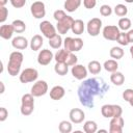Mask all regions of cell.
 Here are the masks:
<instances>
[{"label":"cell","instance_id":"cell-9","mask_svg":"<svg viewBox=\"0 0 133 133\" xmlns=\"http://www.w3.org/2000/svg\"><path fill=\"white\" fill-rule=\"evenodd\" d=\"M31 15L35 19H42L46 16V6L43 1H35L30 6Z\"/></svg>","mask_w":133,"mask_h":133},{"label":"cell","instance_id":"cell-31","mask_svg":"<svg viewBox=\"0 0 133 133\" xmlns=\"http://www.w3.org/2000/svg\"><path fill=\"white\" fill-rule=\"evenodd\" d=\"M11 25L15 29V32H17V33H22L26 30V24L22 20H15L11 23Z\"/></svg>","mask_w":133,"mask_h":133},{"label":"cell","instance_id":"cell-13","mask_svg":"<svg viewBox=\"0 0 133 133\" xmlns=\"http://www.w3.org/2000/svg\"><path fill=\"white\" fill-rule=\"evenodd\" d=\"M124 118L121 116L111 117V121L109 123V132L110 133H122L124 129Z\"/></svg>","mask_w":133,"mask_h":133},{"label":"cell","instance_id":"cell-4","mask_svg":"<svg viewBox=\"0 0 133 133\" xmlns=\"http://www.w3.org/2000/svg\"><path fill=\"white\" fill-rule=\"evenodd\" d=\"M101 113L106 118L121 116L123 114V108L115 104H105L101 107Z\"/></svg>","mask_w":133,"mask_h":133},{"label":"cell","instance_id":"cell-12","mask_svg":"<svg viewBox=\"0 0 133 133\" xmlns=\"http://www.w3.org/2000/svg\"><path fill=\"white\" fill-rule=\"evenodd\" d=\"M39 30L42 31L43 35L45 37H47L48 39L57 34L56 33V28L49 21H42L41 24H39Z\"/></svg>","mask_w":133,"mask_h":133},{"label":"cell","instance_id":"cell-2","mask_svg":"<svg viewBox=\"0 0 133 133\" xmlns=\"http://www.w3.org/2000/svg\"><path fill=\"white\" fill-rule=\"evenodd\" d=\"M23 59H24V56L20 51H14L10 53L8 63H7V72L10 76L15 77L19 75Z\"/></svg>","mask_w":133,"mask_h":133},{"label":"cell","instance_id":"cell-5","mask_svg":"<svg viewBox=\"0 0 133 133\" xmlns=\"http://www.w3.org/2000/svg\"><path fill=\"white\" fill-rule=\"evenodd\" d=\"M63 46H64V49L68 50L69 52H78L83 47V39L80 37L74 38V37L68 36L63 41Z\"/></svg>","mask_w":133,"mask_h":133},{"label":"cell","instance_id":"cell-7","mask_svg":"<svg viewBox=\"0 0 133 133\" xmlns=\"http://www.w3.org/2000/svg\"><path fill=\"white\" fill-rule=\"evenodd\" d=\"M101 28H102V21L100 18H92L86 24V30L90 36L99 35Z\"/></svg>","mask_w":133,"mask_h":133},{"label":"cell","instance_id":"cell-10","mask_svg":"<svg viewBox=\"0 0 133 133\" xmlns=\"http://www.w3.org/2000/svg\"><path fill=\"white\" fill-rule=\"evenodd\" d=\"M48 92V83L45 80L36 81L31 87V95L33 97H42Z\"/></svg>","mask_w":133,"mask_h":133},{"label":"cell","instance_id":"cell-8","mask_svg":"<svg viewBox=\"0 0 133 133\" xmlns=\"http://www.w3.org/2000/svg\"><path fill=\"white\" fill-rule=\"evenodd\" d=\"M121 31L118 26L115 25H107L103 28V37L107 41H116L118 35H119Z\"/></svg>","mask_w":133,"mask_h":133},{"label":"cell","instance_id":"cell-26","mask_svg":"<svg viewBox=\"0 0 133 133\" xmlns=\"http://www.w3.org/2000/svg\"><path fill=\"white\" fill-rule=\"evenodd\" d=\"M54 71L59 76H64L69 72V65L64 62H56L54 65Z\"/></svg>","mask_w":133,"mask_h":133},{"label":"cell","instance_id":"cell-29","mask_svg":"<svg viewBox=\"0 0 133 133\" xmlns=\"http://www.w3.org/2000/svg\"><path fill=\"white\" fill-rule=\"evenodd\" d=\"M83 130L85 133H95L98 131V125L95 121H86L83 125Z\"/></svg>","mask_w":133,"mask_h":133},{"label":"cell","instance_id":"cell-28","mask_svg":"<svg viewBox=\"0 0 133 133\" xmlns=\"http://www.w3.org/2000/svg\"><path fill=\"white\" fill-rule=\"evenodd\" d=\"M62 44H63V42H62V38H61L60 34H56L53 37L49 38V45L53 49H60Z\"/></svg>","mask_w":133,"mask_h":133},{"label":"cell","instance_id":"cell-14","mask_svg":"<svg viewBox=\"0 0 133 133\" xmlns=\"http://www.w3.org/2000/svg\"><path fill=\"white\" fill-rule=\"evenodd\" d=\"M53 58H54V55H53L51 50L43 49L39 51V53L37 55V62L41 65H48L52 61Z\"/></svg>","mask_w":133,"mask_h":133},{"label":"cell","instance_id":"cell-49","mask_svg":"<svg viewBox=\"0 0 133 133\" xmlns=\"http://www.w3.org/2000/svg\"><path fill=\"white\" fill-rule=\"evenodd\" d=\"M129 104H130V105H131V106L133 107V97H132V98L130 99V101H129Z\"/></svg>","mask_w":133,"mask_h":133},{"label":"cell","instance_id":"cell-42","mask_svg":"<svg viewBox=\"0 0 133 133\" xmlns=\"http://www.w3.org/2000/svg\"><path fill=\"white\" fill-rule=\"evenodd\" d=\"M96 4H97V0H83V5L87 9L94 8L96 6Z\"/></svg>","mask_w":133,"mask_h":133},{"label":"cell","instance_id":"cell-35","mask_svg":"<svg viewBox=\"0 0 133 133\" xmlns=\"http://www.w3.org/2000/svg\"><path fill=\"white\" fill-rule=\"evenodd\" d=\"M116 42H117L121 46H127V45L129 44V39H128L127 33H126L125 31H124V32H121L119 35H118V37H117V39H116Z\"/></svg>","mask_w":133,"mask_h":133},{"label":"cell","instance_id":"cell-15","mask_svg":"<svg viewBox=\"0 0 133 133\" xmlns=\"http://www.w3.org/2000/svg\"><path fill=\"white\" fill-rule=\"evenodd\" d=\"M87 72H88V70L84 65L77 64V63L75 65H73L72 66V70H71V73H72L73 77L76 78L77 80H83V79H85L86 76H87Z\"/></svg>","mask_w":133,"mask_h":133},{"label":"cell","instance_id":"cell-38","mask_svg":"<svg viewBox=\"0 0 133 133\" xmlns=\"http://www.w3.org/2000/svg\"><path fill=\"white\" fill-rule=\"evenodd\" d=\"M66 16H68V15L64 12V10H61V9H57V10H55L54 14H53V18L56 20V22L61 21V20L64 19Z\"/></svg>","mask_w":133,"mask_h":133},{"label":"cell","instance_id":"cell-47","mask_svg":"<svg viewBox=\"0 0 133 133\" xmlns=\"http://www.w3.org/2000/svg\"><path fill=\"white\" fill-rule=\"evenodd\" d=\"M130 54H131V57H132V59H133V46L130 47Z\"/></svg>","mask_w":133,"mask_h":133},{"label":"cell","instance_id":"cell-24","mask_svg":"<svg viewBox=\"0 0 133 133\" xmlns=\"http://www.w3.org/2000/svg\"><path fill=\"white\" fill-rule=\"evenodd\" d=\"M87 70H88V72L90 74L98 75L101 72V70H102V65H101V63L98 60H91L87 64Z\"/></svg>","mask_w":133,"mask_h":133},{"label":"cell","instance_id":"cell-40","mask_svg":"<svg viewBox=\"0 0 133 133\" xmlns=\"http://www.w3.org/2000/svg\"><path fill=\"white\" fill-rule=\"evenodd\" d=\"M133 97V89L132 88H127L123 91V99L127 102L130 101V99Z\"/></svg>","mask_w":133,"mask_h":133},{"label":"cell","instance_id":"cell-48","mask_svg":"<svg viewBox=\"0 0 133 133\" xmlns=\"http://www.w3.org/2000/svg\"><path fill=\"white\" fill-rule=\"evenodd\" d=\"M98 132L100 133V132H104V133H107L108 131L107 130H105V129H100V130H98Z\"/></svg>","mask_w":133,"mask_h":133},{"label":"cell","instance_id":"cell-37","mask_svg":"<svg viewBox=\"0 0 133 133\" xmlns=\"http://www.w3.org/2000/svg\"><path fill=\"white\" fill-rule=\"evenodd\" d=\"M77 61H78V57H77L73 52H70V54H69V56H68V58H66L65 63H66L69 66H73V65H75V64L77 63Z\"/></svg>","mask_w":133,"mask_h":133},{"label":"cell","instance_id":"cell-22","mask_svg":"<svg viewBox=\"0 0 133 133\" xmlns=\"http://www.w3.org/2000/svg\"><path fill=\"white\" fill-rule=\"evenodd\" d=\"M43 44H44V39H43L42 35L35 34V35L32 36V38L30 41V48L33 51H37V50H39L42 48Z\"/></svg>","mask_w":133,"mask_h":133},{"label":"cell","instance_id":"cell-19","mask_svg":"<svg viewBox=\"0 0 133 133\" xmlns=\"http://www.w3.org/2000/svg\"><path fill=\"white\" fill-rule=\"evenodd\" d=\"M14 32H15V29L11 24H4V25H1L0 27V36L3 39L11 38Z\"/></svg>","mask_w":133,"mask_h":133},{"label":"cell","instance_id":"cell-39","mask_svg":"<svg viewBox=\"0 0 133 133\" xmlns=\"http://www.w3.org/2000/svg\"><path fill=\"white\" fill-rule=\"evenodd\" d=\"M8 17V9L5 6L0 7V23H4Z\"/></svg>","mask_w":133,"mask_h":133},{"label":"cell","instance_id":"cell-23","mask_svg":"<svg viewBox=\"0 0 133 133\" xmlns=\"http://www.w3.org/2000/svg\"><path fill=\"white\" fill-rule=\"evenodd\" d=\"M84 29H85V25H84L83 21L80 20V19L75 20L74 23H73V25H72V28H71L72 32L75 33V34H77V35L82 34L83 31H84Z\"/></svg>","mask_w":133,"mask_h":133},{"label":"cell","instance_id":"cell-34","mask_svg":"<svg viewBox=\"0 0 133 133\" xmlns=\"http://www.w3.org/2000/svg\"><path fill=\"white\" fill-rule=\"evenodd\" d=\"M113 11H114V14H115L116 16H118V17H125V16L128 14V8H127V6L124 5V4H117V5H115Z\"/></svg>","mask_w":133,"mask_h":133},{"label":"cell","instance_id":"cell-1","mask_svg":"<svg viewBox=\"0 0 133 133\" xmlns=\"http://www.w3.org/2000/svg\"><path fill=\"white\" fill-rule=\"evenodd\" d=\"M109 90V85L105 82L103 78L94 77L84 80L78 87L77 94L80 103L87 107L94 108L95 99L103 98Z\"/></svg>","mask_w":133,"mask_h":133},{"label":"cell","instance_id":"cell-20","mask_svg":"<svg viewBox=\"0 0 133 133\" xmlns=\"http://www.w3.org/2000/svg\"><path fill=\"white\" fill-rule=\"evenodd\" d=\"M110 81H111L114 85L121 86V85H123V83L125 82V76H124V74H123L122 72L115 71V72L111 73V75H110Z\"/></svg>","mask_w":133,"mask_h":133},{"label":"cell","instance_id":"cell-46","mask_svg":"<svg viewBox=\"0 0 133 133\" xmlns=\"http://www.w3.org/2000/svg\"><path fill=\"white\" fill-rule=\"evenodd\" d=\"M8 2V0H0V6H5V4Z\"/></svg>","mask_w":133,"mask_h":133},{"label":"cell","instance_id":"cell-25","mask_svg":"<svg viewBox=\"0 0 133 133\" xmlns=\"http://www.w3.org/2000/svg\"><path fill=\"white\" fill-rule=\"evenodd\" d=\"M69 54H70V52H69L68 50H65L64 48H63V49H59V50L55 53L54 59H55L56 62H64V63H65Z\"/></svg>","mask_w":133,"mask_h":133},{"label":"cell","instance_id":"cell-33","mask_svg":"<svg viewBox=\"0 0 133 133\" xmlns=\"http://www.w3.org/2000/svg\"><path fill=\"white\" fill-rule=\"evenodd\" d=\"M131 27V20L129 18H126V17H123L119 19L118 21V28L123 31H127L129 30Z\"/></svg>","mask_w":133,"mask_h":133},{"label":"cell","instance_id":"cell-18","mask_svg":"<svg viewBox=\"0 0 133 133\" xmlns=\"http://www.w3.org/2000/svg\"><path fill=\"white\" fill-rule=\"evenodd\" d=\"M65 95V90L62 86L60 85H56V86H53L50 90V98L54 101H58L60 99H62Z\"/></svg>","mask_w":133,"mask_h":133},{"label":"cell","instance_id":"cell-3","mask_svg":"<svg viewBox=\"0 0 133 133\" xmlns=\"http://www.w3.org/2000/svg\"><path fill=\"white\" fill-rule=\"evenodd\" d=\"M33 110H34V97L31 95V92L23 95L21 99V108H20L22 115L28 116L33 112Z\"/></svg>","mask_w":133,"mask_h":133},{"label":"cell","instance_id":"cell-50","mask_svg":"<svg viewBox=\"0 0 133 133\" xmlns=\"http://www.w3.org/2000/svg\"><path fill=\"white\" fill-rule=\"evenodd\" d=\"M127 3H133V0H125Z\"/></svg>","mask_w":133,"mask_h":133},{"label":"cell","instance_id":"cell-45","mask_svg":"<svg viewBox=\"0 0 133 133\" xmlns=\"http://www.w3.org/2000/svg\"><path fill=\"white\" fill-rule=\"evenodd\" d=\"M0 86H1V91H0V94H3L4 90H5V87H4V83H3L2 81L0 82Z\"/></svg>","mask_w":133,"mask_h":133},{"label":"cell","instance_id":"cell-21","mask_svg":"<svg viewBox=\"0 0 133 133\" xmlns=\"http://www.w3.org/2000/svg\"><path fill=\"white\" fill-rule=\"evenodd\" d=\"M81 5V0H65L64 1V9L69 12H74Z\"/></svg>","mask_w":133,"mask_h":133},{"label":"cell","instance_id":"cell-17","mask_svg":"<svg viewBox=\"0 0 133 133\" xmlns=\"http://www.w3.org/2000/svg\"><path fill=\"white\" fill-rule=\"evenodd\" d=\"M11 46L17 50H25L28 47V41L24 36H16L11 41Z\"/></svg>","mask_w":133,"mask_h":133},{"label":"cell","instance_id":"cell-16","mask_svg":"<svg viewBox=\"0 0 133 133\" xmlns=\"http://www.w3.org/2000/svg\"><path fill=\"white\" fill-rule=\"evenodd\" d=\"M69 117H70V121L73 124H80V123H82L84 121L85 113L80 108H73V109L70 110Z\"/></svg>","mask_w":133,"mask_h":133},{"label":"cell","instance_id":"cell-11","mask_svg":"<svg viewBox=\"0 0 133 133\" xmlns=\"http://www.w3.org/2000/svg\"><path fill=\"white\" fill-rule=\"evenodd\" d=\"M74 21L75 20L71 16H66L61 21L57 22V24H56V30L58 31L59 34H65L72 28V25H73Z\"/></svg>","mask_w":133,"mask_h":133},{"label":"cell","instance_id":"cell-27","mask_svg":"<svg viewBox=\"0 0 133 133\" xmlns=\"http://www.w3.org/2000/svg\"><path fill=\"white\" fill-rule=\"evenodd\" d=\"M103 66H104V69H105L107 72L113 73V72L117 71V69H118V63H117V61H116L115 59H108V60H106V61L104 62Z\"/></svg>","mask_w":133,"mask_h":133},{"label":"cell","instance_id":"cell-6","mask_svg":"<svg viewBox=\"0 0 133 133\" xmlns=\"http://www.w3.org/2000/svg\"><path fill=\"white\" fill-rule=\"evenodd\" d=\"M37 77H38V72L36 69L27 68L21 72L19 79H20L21 83H29V82L35 81L37 79Z\"/></svg>","mask_w":133,"mask_h":133},{"label":"cell","instance_id":"cell-32","mask_svg":"<svg viewBox=\"0 0 133 133\" xmlns=\"http://www.w3.org/2000/svg\"><path fill=\"white\" fill-rule=\"evenodd\" d=\"M111 58L117 60V59H121L123 56H124V50L121 48V47H112L110 49V52H109Z\"/></svg>","mask_w":133,"mask_h":133},{"label":"cell","instance_id":"cell-41","mask_svg":"<svg viewBox=\"0 0 133 133\" xmlns=\"http://www.w3.org/2000/svg\"><path fill=\"white\" fill-rule=\"evenodd\" d=\"M9 2L15 8H22L26 4V0H9Z\"/></svg>","mask_w":133,"mask_h":133},{"label":"cell","instance_id":"cell-30","mask_svg":"<svg viewBox=\"0 0 133 133\" xmlns=\"http://www.w3.org/2000/svg\"><path fill=\"white\" fill-rule=\"evenodd\" d=\"M58 130L61 133H70L73 130V126H72V122L69 121H61L58 125Z\"/></svg>","mask_w":133,"mask_h":133},{"label":"cell","instance_id":"cell-36","mask_svg":"<svg viewBox=\"0 0 133 133\" xmlns=\"http://www.w3.org/2000/svg\"><path fill=\"white\" fill-rule=\"evenodd\" d=\"M100 14L103 17H108V16H110L112 14V8L108 4H103L100 7Z\"/></svg>","mask_w":133,"mask_h":133},{"label":"cell","instance_id":"cell-44","mask_svg":"<svg viewBox=\"0 0 133 133\" xmlns=\"http://www.w3.org/2000/svg\"><path fill=\"white\" fill-rule=\"evenodd\" d=\"M127 35H128L129 43H133V29H129V31L127 32Z\"/></svg>","mask_w":133,"mask_h":133},{"label":"cell","instance_id":"cell-43","mask_svg":"<svg viewBox=\"0 0 133 133\" xmlns=\"http://www.w3.org/2000/svg\"><path fill=\"white\" fill-rule=\"evenodd\" d=\"M8 116V111L5 107H0V122H4Z\"/></svg>","mask_w":133,"mask_h":133}]
</instances>
